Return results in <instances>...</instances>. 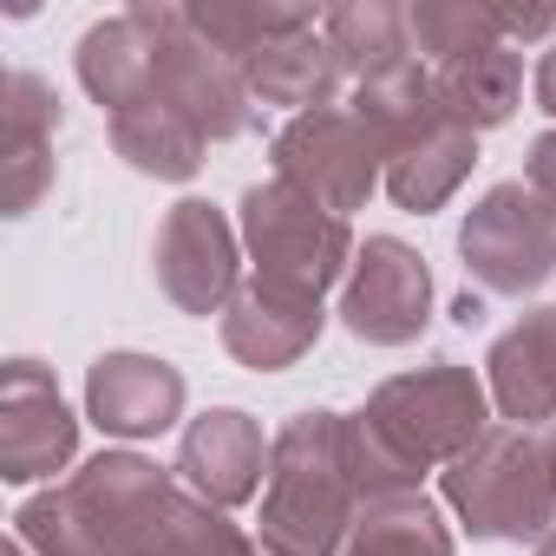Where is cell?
<instances>
[{"instance_id": "obj_1", "label": "cell", "mask_w": 556, "mask_h": 556, "mask_svg": "<svg viewBox=\"0 0 556 556\" xmlns=\"http://www.w3.org/2000/svg\"><path fill=\"white\" fill-rule=\"evenodd\" d=\"M491 413H497L491 387L458 361H432V367L380 380L367 393V406L348 413L361 497L374 504L393 491H419L426 471H445L458 452H471L497 426Z\"/></svg>"}, {"instance_id": "obj_2", "label": "cell", "mask_w": 556, "mask_h": 556, "mask_svg": "<svg viewBox=\"0 0 556 556\" xmlns=\"http://www.w3.org/2000/svg\"><path fill=\"white\" fill-rule=\"evenodd\" d=\"M177 471L144 452H99L66 484L14 510V536L34 556H138L151 523L177 497Z\"/></svg>"}, {"instance_id": "obj_3", "label": "cell", "mask_w": 556, "mask_h": 556, "mask_svg": "<svg viewBox=\"0 0 556 556\" xmlns=\"http://www.w3.org/2000/svg\"><path fill=\"white\" fill-rule=\"evenodd\" d=\"M361 471H354V426L348 413H295L275 432L268 484H262V543L289 556H341L361 517Z\"/></svg>"}, {"instance_id": "obj_4", "label": "cell", "mask_w": 556, "mask_h": 556, "mask_svg": "<svg viewBox=\"0 0 556 556\" xmlns=\"http://www.w3.org/2000/svg\"><path fill=\"white\" fill-rule=\"evenodd\" d=\"M439 497L478 543H543L556 530V432L497 419L439 471Z\"/></svg>"}, {"instance_id": "obj_5", "label": "cell", "mask_w": 556, "mask_h": 556, "mask_svg": "<svg viewBox=\"0 0 556 556\" xmlns=\"http://www.w3.org/2000/svg\"><path fill=\"white\" fill-rule=\"evenodd\" d=\"M236 229H242V255L255 262V282L302 289V295H328L334 282H348V268L361 255L348 216L321 210L315 197L289 190L282 177L242 190Z\"/></svg>"}, {"instance_id": "obj_6", "label": "cell", "mask_w": 556, "mask_h": 556, "mask_svg": "<svg viewBox=\"0 0 556 556\" xmlns=\"http://www.w3.org/2000/svg\"><path fill=\"white\" fill-rule=\"evenodd\" d=\"M138 27L151 34V60H157V79H151V99H164L170 112H184L210 144L223 138H242L249 131V73L210 47L190 21V8H170V0H138Z\"/></svg>"}, {"instance_id": "obj_7", "label": "cell", "mask_w": 556, "mask_h": 556, "mask_svg": "<svg viewBox=\"0 0 556 556\" xmlns=\"http://www.w3.org/2000/svg\"><path fill=\"white\" fill-rule=\"evenodd\" d=\"M458 262L484 295L523 302L556 275V216L530 184H491L458 223Z\"/></svg>"}, {"instance_id": "obj_8", "label": "cell", "mask_w": 556, "mask_h": 556, "mask_svg": "<svg viewBox=\"0 0 556 556\" xmlns=\"http://www.w3.org/2000/svg\"><path fill=\"white\" fill-rule=\"evenodd\" d=\"M268 157H275V177L289 190L315 197L334 216L367 210V197L387 184V157H380V144L367 138V125L348 105H321V112L289 118L268 138Z\"/></svg>"}, {"instance_id": "obj_9", "label": "cell", "mask_w": 556, "mask_h": 556, "mask_svg": "<svg viewBox=\"0 0 556 556\" xmlns=\"http://www.w3.org/2000/svg\"><path fill=\"white\" fill-rule=\"evenodd\" d=\"M151 262H157V289L170 295V308L223 315L236 302V289H242V229L216 203L184 197V203L164 210Z\"/></svg>"}, {"instance_id": "obj_10", "label": "cell", "mask_w": 556, "mask_h": 556, "mask_svg": "<svg viewBox=\"0 0 556 556\" xmlns=\"http://www.w3.org/2000/svg\"><path fill=\"white\" fill-rule=\"evenodd\" d=\"M432 321V268L400 236H367L348 282H341V328L367 348H413Z\"/></svg>"}, {"instance_id": "obj_11", "label": "cell", "mask_w": 556, "mask_h": 556, "mask_svg": "<svg viewBox=\"0 0 556 556\" xmlns=\"http://www.w3.org/2000/svg\"><path fill=\"white\" fill-rule=\"evenodd\" d=\"M79 452V419L60 400L53 374L40 361H8L0 367V478L34 484L66 471Z\"/></svg>"}, {"instance_id": "obj_12", "label": "cell", "mask_w": 556, "mask_h": 556, "mask_svg": "<svg viewBox=\"0 0 556 556\" xmlns=\"http://www.w3.org/2000/svg\"><path fill=\"white\" fill-rule=\"evenodd\" d=\"M268 452L275 439H262V426L242 413V406H210L184 426V445H177V484L216 510H236L249 497H262L268 484Z\"/></svg>"}, {"instance_id": "obj_13", "label": "cell", "mask_w": 556, "mask_h": 556, "mask_svg": "<svg viewBox=\"0 0 556 556\" xmlns=\"http://www.w3.org/2000/svg\"><path fill=\"white\" fill-rule=\"evenodd\" d=\"M223 321V348L236 367L249 374H282L295 361L315 354L321 328H328V308L321 295H302V289H275V282H249L236 289V302L216 315Z\"/></svg>"}, {"instance_id": "obj_14", "label": "cell", "mask_w": 556, "mask_h": 556, "mask_svg": "<svg viewBox=\"0 0 556 556\" xmlns=\"http://www.w3.org/2000/svg\"><path fill=\"white\" fill-rule=\"evenodd\" d=\"M86 419L105 439H157L184 419V374L157 354H99L86 367Z\"/></svg>"}, {"instance_id": "obj_15", "label": "cell", "mask_w": 556, "mask_h": 556, "mask_svg": "<svg viewBox=\"0 0 556 556\" xmlns=\"http://www.w3.org/2000/svg\"><path fill=\"white\" fill-rule=\"evenodd\" d=\"M484 387H491V406H497L504 426L549 432V419H556V302L517 315L491 341Z\"/></svg>"}, {"instance_id": "obj_16", "label": "cell", "mask_w": 556, "mask_h": 556, "mask_svg": "<svg viewBox=\"0 0 556 556\" xmlns=\"http://www.w3.org/2000/svg\"><path fill=\"white\" fill-rule=\"evenodd\" d=\"M348 112L367 125V138L380 144L387 164L406 157V151H419L426 138H439V131L452 125V112H445L439 79H432L426 60H406V66H387V73L361 79L354 99H348Z\"/></svg>"}, {"instance_id": "obj_17", "label": "cell", "mask_w": 556, "mask_h": 556, "mask_svg": "<svg viewBox=\"0 0 556 556\" xmlns=\"http://www.w3.org/2000/svg\"><path fill=\"white\" fill-rule=\"evenodd\" d=\"M79 86L92 92V105H105L112 118L144 105L151 99V79H157V60H151V34L138 27V14H112L99 27L79 34Z\"/></svg>"}, {"instance_id": "obj_18", "label": "cell", "mask_w": 556, "mask_h": 556, "mask_svg": "<svg viewBox=\"0 0 556 556\" xmlns=\"http://www.w3.org/2000/svg\"><path fill=\"white\" fill-rule=\"evenodd\" d=\"M432 79H439V99H445L452 125H465V131L478 138V131L510 125V112H517V99H523V53H517L510 40H497V47L439 60Z\"/></svg>"}, {"instance_id": "obj_19", "label": "cell", "mask_w": 556, "mask_h": 556, "mask_svg": "<svg viewBox=\"0 0 556 556\" xmlns=\"http://www.w3.org/2000/svg\"><path fill=\"white\" fill-rule=\"evenodd\" d=\"M321 40H328L334 66H341L354 86L374 79V73H387V66L419 60L413 21H406V8H393V0H341V8L321 14Z\"/></svg>"}, {"instance_id": "obj_20", "label": "cell", "mask_w": 556, "mask_h": 556, "mask_svg": "<svg viewBox=\"0 0 556 556\" xmlns=\"http://www.w3.org/2000/svg\"><path fill=\"white\" fill-rule=\"evenodd\" d=\"M112 151H118L138 177L190 184V177L203 170L210 138H203L184 112H170L164 99H144V105H131V112H118V118H112Z\"/></svg>"}, {"instance_id": "obj_21", "label": "cell", "mask_w": 556, "mask_h": 556, "mask_svg": "<svg viewBox=\"0 0 556 556\" xmlns=\"http://www.w3.org/2000/svg\"><path fill=\"white\" fill-rule=\"evenodd\" d=\"M242 73H249V99L255 105H289V118L334 105V86H341V66H334L321 27L315 34H295V40H275Z\"/></svg>"}, {"instance_id": "obj_22", "label": "cell", "mask_w": 556, "mask_h": 556, "mask_svg": "<svg viewBox=\"0 0 556 556\" xmlns=\"http://www.w3.org/2000/svg\"><path fill=\"white\" fill-rule=\"evenodd\" d=\"M341 556H452V530L426 491H393L361 504Z\"/></svg>"}, {"instance_id": "obj_23", "label": "cell", "mask_w": 556, "mask_h": 556, "mask_svg": "<svg viewBox=\"0 0 556 556\" xmlns=\"http://www.w3.org/2000/svg\"><path fill=\"white\" fill-rule=\"evenodd\" d=\"M197 34L210 47H223L236 66H249L255 53H268L275 40H295V34H315L321 14L315 8H289V0H210V8H190Z\"/></svg>"}, {"instance_id": "obj_24", "label": "cell", "mask_w": 556, "mask_h": 556, "mask_svg": "<svg viewBox=\"0 0 556 556\" xmlns=\"http://www.w3.org/2000/svg\"><path fill=\"white\" fill-rule=\"evenodd\" d=\"M471 164H478V138L465 125H445L419 151H406V157L387 164V197L400 210H413V216H432V210L452 203V190L471 177Z\"/></svg>"}, {"instance_id": "obj_25", "label": "cell", "mask_w": 556, "mask_h": 556, "mask_svg": "<svg viewBox=\"0 0 556 556\" xmlns=\"http://www.w3.org/2000/svg\"><path fill=\"white\" fill-rule=\"evenodd\" d=\"M138 556H262V549H255V536L242 523H229V510L177 491L170 510L151 523V536H144Z\"/></svg>"}, {"instance_id": "obj_26", "label": "cell", "mask_w": 556, "mask_h": 556, "mask_svg": "<svg viewBox=\"0 0 556 556\" xmlns=\"http://www.w3.org/2000/svg\"><path fill=\"white\" fill-rule=\"evenodd\" d=\"M406 21H413V47L426 53V66H439V60H458V53H478V47H497V40H504L484 0H413Z\"/></svg>"}, {"instance_id": "obj_27", "label": "cell", "mask_w": 556, "mask_h": 556, "mask_svg": "<svg viewBox=\"0 0 556 556\" xmlns=\"http://www.w3.org/2000/svg\"><path fill=\"white\" fill-rule=\"evenodd\" d=\"M53 184H60L53 138H0V203H8V216H27Z\"/></svg>"}, {"instance_id": "obj_28", "label": "cell", "mask_w": 556, "mask_h": 556, "mask_svg": "<svg viewBox=\"0 0 556 556\" xmlns=\"http://www.w3.org/2000/svg\"><path fill=\"white\" fill-rule=\"evenodd\" d=\"M0 118H8V138H53L60 131V92L40 73H8V92H0Z\"/></svg>"}, {"instance_id": "obj_29", "label": "cell", "mask_w": 556, "mask_h": 556, "mask_svg": "<svg viewBox=\"0 0 556 556\" xmlns=\"http://www.w3.org/2000/svg\"><path fill=\"white\" fill-rule=\"evenodd\" d=\"M523 184L536 190V203L556 216V131H536L530 138V157H523Z\"/></svg>"}, {"instance_id": "obj_30", "label": "cell", "mask_w": 556, "mask_h": 556, "mask_svg": "<svg viewBox=\"0 0 556 556\" xmlns=\"http://www.w3.org/2000/svg\"><path fill=\"white\" fill-rule=\"evenodd\" d=\"M484 8H491V0H484ZM491 21H497V34H504L510 47L556 34V8H491Z\"/></svg>"}, {"instance_id": "obj_31", "label": "cell", "mask_w": 556, "mask_h": 556, "mask_svg": "<svg viewBox=\"0 0 556 556\" xmlns=\"http://www.w3.org/2000/svg\"><path fill=\"white\" fill-rule=\"evenodd\" d=\"M536 105H543V112L556 118V47H549V53L536 60Z\"/></svg>"}, {"instance_id": "obj_32", "label": "cell", "mask_w": 556, "mask_h": 556, "mask_svg": "<svg viewBox=\"0 0 556 556\" xmlns=\"http://www.w3.org/2000/svg\"><path fill=\"white\" fill-rule=\"evenodd\" d=\"M530 556H556V530H549V536H543V543H536Z\"/></svg>"}, {"instance_id": "obj_33", "label": "cell", "mask_w": 556, "mask_h": 556, "mask_svg": "<svg viewBox=\"0 0 556 556\" xmlns=\"http://www.w3.org/2000/svg\"><path fill=\"white\" fill-rule=\"evenodd\" d=\"M8 556H34V549H27V543H21V536H14V543H8Z\"/></svg>"}, {"instance_id": "obj_34", "label": "cell", "mask_w": 556, "mask_h": 556, "mask_svg": "<svg viewBox=\"0 0 556 556\" xmlns=\"http://www.w3.org/2000/svg\"><path fill=\"white\" fill-rule=\"evenodd\" d=\"M255 549H262V556H289V549H268V543H255Z\"/></svg>"}]
</instances>
